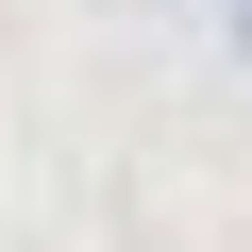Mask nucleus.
<instances>
[{"label":"nucleus","instance_id":"1","mask_svg":"<svg viewBox=\"0 0 252 252\" xmlns=\"http://www.w3.org/2000/svg\"><path fill=\"white\" fill-rule=\"evenodd\" d=\"M219 34H235V67H252V0H219Z\"/></svg>","mask_w":252,"mask_h":252}]
</instances>
